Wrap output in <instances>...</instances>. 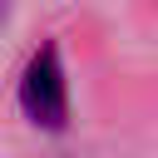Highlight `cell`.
Listing matches in <instances>:
<instances>
[{
    "label": "cell",
    "mask_w": 158,
    "mask_h": 158,
    "mask_svg": "<svg viewBox=\"0 0 158 158\" xmlns=\"http://www.w3.org/2000/svg\"><path fill=\"white\" fill-rule=\"evenodd\" d=\"M0 20H5V0H0Z\"/></svg>",
    "instance_id": "cell-2"
},
{
    "label": "cell",
    "mask_w": 158,
    "mask_h": 158,
    "mask_svg": "<svg viewBox=\"0 0 158 158\" xmlns=\"http://www.w3.org/2000/svg\"><path fill=\"white\" fill-rule=\"evenodd\" d=\"M20 109H25V118L40 123V128H64V118H69V84H64L59 54H54L49 44L25 64V79H20Z\"/></svg>",
    "instance_id": "cell-1"
}]
</instances>
